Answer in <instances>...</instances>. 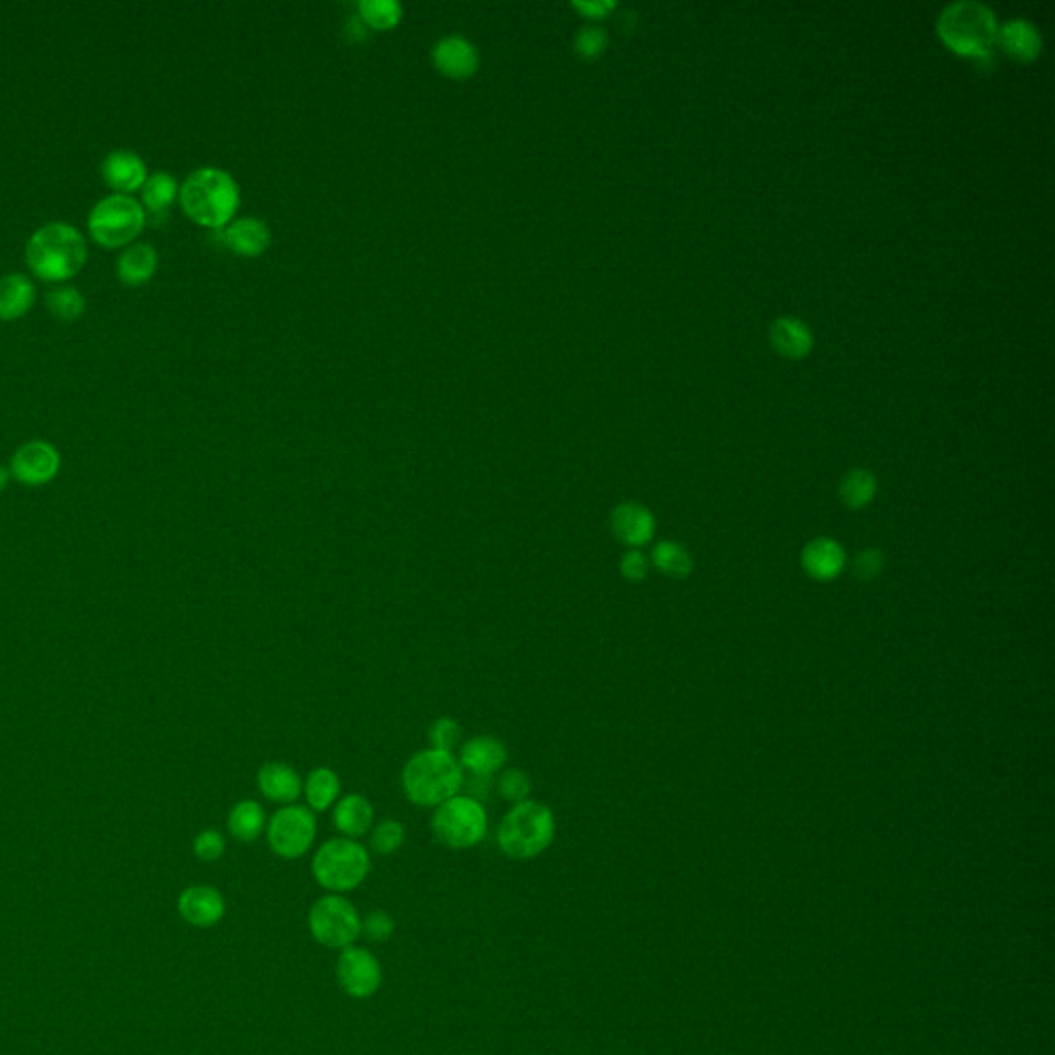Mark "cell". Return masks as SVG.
Masks as SVG:
<instances>
[{
  "label": "cell",
  "mask_w": 1055,
  "mask_h": 1055,
  "mask_svg": "<svg viewBox=\"0 0 1055 1055\" xmlns=\"http://www.w3.org/2000/svg\"><path fill=\"white\" fill-rule=\"evenodd\" d=\"M1002 48L1016 61H1033L1041 52V33L1024 17H1012L996 35Z\"/></svg>",
  "instance_id": "23"
},
{
  "label": "cell",
  "mask_w": 1055,
  "mask_h": 1055,
  "mask_svg": "<svg viewBox=\"0 0 1055 1055\" xmlns=\"http://www.w3.org/2000/svg\"><path fill=\"white\" fill-rule=\"evenodd\" d=\"M266 842L271 851L281 860H299L308 854L316 842L318 821L316 812L301 804L283 806L271 816L266 825Z\"/></svg>",
  "instance_id": "10"
},
{
  "label": "cell",
  "mask_w": 1055,
  "mask_h": 1055,
  "mask_svg": "<svg viewBox=\"0 0 1055 1055\" xmlns=\"http://www.w3.org/2000/svg\"><path fill=\"white\" fill-rule=\"evenodd\" d=\"M372 870L370 849L358 839L334 837L320 845L311 858L314 880L330 893H351Z\"/></svg>",
  "instance_id": "6"
},
{
  "label": "cell",
  "mask_w": 1055,
  "mask_h": 1055,
  "mask_svg": "<svg viewBox=\"0 0 1055 1055\" xmlns=\"http://www.w3.org/2000/svg\"><path fill=\"white\" fill-rule=\"evenodd\" d=\"M179 205L188 219L202 228L221 229L231 223L240 207V188L228 172L200 167L179 186Z\"/></svg>",
  "instance_id": "3"
},
{
  "label": "cell",
  "mask_w": 1055,
  "mask_h": 1055,
  "mask_svg": "<svg viewBox=\"0 0 1055 1055\" xmlns=\"http://www.w3.org/2000/svg\"><path fill=\"white\" fill-rule=\"evenodd\" d=\"M875 495H877V479L872 472L854 469L842 479L839 497L847 507L861 509L875 499Z\"/></svg>",
  "instance_id": "30"
},
{
  "label": "cell",
  "mask_w": 1055,
  "mask_h": 1055,
  "mask_svg": "<svg viewBox=\"0 0 1055 1055\" xmlns=\"http://www.w3.org/2000/svg\"><path fill=\"white\" fill-rule=\"evenodd\" d=\"M611 530L618 542L639 549L656 535V520L646 505L625 502L611 512Z\"/></svg>",
  "instance_id": "14"
},
{
  "label": "cell",
  "mask_w": 1055,
  "mask_h": 1055,
  "mask_svg": "<svg viewBox=\"0 0 1055 1055\" xmlns=\"http://www.w3.org/2000/svg\"><path fill=\"white\" fill-rule=\"evenodd\" d=\"M485 806L471 795L458 794L439 804L431 816V833L448 849H471L487 837Z\"/></svg>",
  "instance_id": "8"
},
{
  "label": "cell",
  "mask_w": 1055,
  "mask_h": 1055,
  "mask_svg": "<svg viewBox=\"0 0 1055 1055\" xmlns=\"http://www.w3.org/2000/svg\"><path fill=\"white\" fill-rule=\"evenodd\" d=\"M359 17L367 28L386 32L400 23L403 7L396 0H361Z\"/></svg>",
  "instance_id": "31"
},
{
  "label": "cell",
  "mask_w": 1055,
  "mask_h": 1055,
  "mask_svg": "<svg viewBox=\"0 0 1055 1055\" xmlns=\"http://www.w3.org/2000/svg\"><path fill=\"white\" fill-rule=\"evenodd\" d=\"M557 833L551 809L536 800H524L505 812L497 827V845L509 860L528 861L542 856Z\"/></svg>",
  "instance_id": "4"
},
{
  "label": "cell",
  "mask_w": 1055,
  "mask_h": 1055,
  "mask_svg": "<svg viewBox=\"0 0 1055 1055\" xmlns=\"http://www.w3.org/2000/svg\"><path fill=\"white\" fill-rule=\"evenodd\" d=\"M256 785L266 800L281 806L295 804L299 795L304 794L301 776L293 769L292 765L283 761H268L262 765L256 773Z\"/></svg>",
  "instance_id": "18"
},
{
  "label": "cell",
  "mask_w": 1055,
  "mask_h": 1055,
  "mask_svg": "<svg viewBox=\"0 0 1055 1055\" xmlns=\"http://www.w3.org/2000/svg\"><path fill=\"white\" fill-rule=\"evenodd\" d=\"M101 178L114 190V195H129L143 188L146 165L141 155L127 149H116L101 162Z\"/></svg>",
  "instance_id": "15"
},
{
  "label": "cell",
  "mask_w": 1055,
  "mask_h": 1055,
  "mask_svg": "<svg viewBox=\"0 0 1055 1055\" xmlns=\"http://www.w3.org/2000/svg\"><path fill=\"white\" fill-rule=\"evenodd\" d=\"M367 30H370V28L363 23L361 17H351L349 23H347V33H349V37H353V40H363Z\"/></svg>",
  "instance_id": "42"
},
{
  "label": "cell",
  "mask_w": 1055,
  "mask_h": 1055,
  "mask_svg": "<svg viewBox=\"0 0 1055 1055\" xmlns=\"http://www.w3.org/2000/svg\"><path fill=\"white\" fill-rule=\"evenodd\" d=\"M884 569V554L878 551V549H866L861 551L858 557H856V563H854V573L856 578L861 580V582H870L878 578Z\"/></svg>",
  "instance_id": "40"
},
{
  "label": "cell",
  "mask_w": 1055,
  "mask_h": 1055,
  "mask_svg": "<svg viewBox=\"0 0 1055 1055\" xmlns=\"http://www.w3.org/2000/svg\"><path fill=\"white\" fill-rule=\"evenodd\" d=\"M464 769L454 752L427 748L413 755L403 769L406 800L421 809H438L464 788Z\"/></svg>",
  "instance_id": "1"
},
{
  "label": "cell",
  "mask_w": 1055,
  "mask_h": 1055,
  "mask_svg": "<svg viewBox=\"0 0 1055 1055\" xmlns=\"http://www.w3.org/2000/svg\"><path fill=\"white\" fill-rule=\"evenodd\" d=\"M337 981L341 990L353 1000H367L377 993L384 981L382 965L372 950L363 946H349L341 950L337 960Z\"/></svg>",
  "instance_id": "11"
},
{
  "label": "cell",
  "mask_w": 1055,
  "mask_h": 1055,
  "mask_svg": "<svg viewBox=\"0 0 1055 1055\" xmlns=\"http://www.w3.org/2000/svg\"><path fill=\"white\" fill-rule=\"evenodd\" d=\"M195 856L202 861H217L226 854V837L217 828H205L195 837Z\"/></svg>",
  "instance_id": "37"
},
{
  "label": "cell",
  "mask_w": 1055,
  "mask_h": 1055,
  "mask_svg": "<svg viewBox=\"0 0 1055 1055\" xmlns=\"http://www.w3.org/2000/svg\"><path fill=\"white\" fill-rule=\"evenodd\" d=\"M9 481H11V471H9L7 466H2V464H0V491H4V488H7Z\"/></svg>",
  "instance_id": "43"
},
{
  "label": "cell",
  "mask_w": 1055,
  "mask_h": 1055,
  "mask_svg": "<svg viewBox=\"0 0 1055 1055\" xmlns=\"http://www.w3.org/2000/svg\"><path fill=\"white\" fill-rule=\"evenodd\" d=\"M145 226L146 212L141 200L129 195L101 198L87 219V229L94 242L106 250L131 245Z\"/></svg>",
  "instance_id": "7"
},
{
  "label": "cell",
  "mask_w": 1055,
  "mask_h": 1055,
  "mask_svg": "<svg viewBox=\"0 0 1055 1055\" xmlns=\"http://www.w3.org/2000/svg\"><path fill=\"white\" fill-rule=\"evenodd\" d=\"M938 32L950 48L988 61L998 35L996 13L977 0L950 2L938 19Z\"/></svg>",
  "instance_id": "5"
},
{
  "label": "cell",
  "mask_w": 1055,
  "mask_h": 1055,
  "mask_svg": "<svg viewBox=\"0 0 1055 1055\" xmlns=\"http://www.w3.org/2000/svg\"><path fill=\"white\" fill-rule=\"evenodd\" d=\"M61 454L58 450L44 439H33L23 443L11 458V476H15L21 485L42 487L56 479L61 472Z\"/></svg>",
  "instance_id": "12"
},
{
  "label": "cell",
  "mask_w": 1055,
  "mask_h": 1055,
  "mask_svg": "<svg viewBox=\"0 0 1055 1055\" xmlns=\"http://www.w3.org/2000/svg\"><path fill=\"white\" fill-rule=\"evenodd\" d=\"M433 65L450 79H469L479 68V52L462 35H446L433 48Z\"/></svg>",
  "instance_id": "17"
},
{
  "label": "cell",
  "mask_w": 1055,
  "mask_h": 1055,
  "mask_svg": "<svg viewBox=\"0 0 1055 1055\" xmlns=\"http://www.w3.org/2000/svg\"><path fill=\"white\" fill-rule=\"evenodd\" d=\"M157 266H160V256L155 248L141 242V244L127 245L122 250L116 264V273L127 287H141L157 273Z\"/></svg>",
  "instance_id": "21"
},
{
  "label": "cell",
  "mask_w": 1055,
  "mask_h": 1055,
  "mask_svg": "<svg viewBox=\"0 0 1055 1055\" xmlns=\"http://www.w3.org/2000/svg\"><path fill=\"white\" fill-rule=\"evenodd\" d=\"M308 927L318 944L332 950H344L361 936V915L347 897L328 893L309 908Z\"/></svg>",
  "instance_id": "9"
},
{
  "label": "cell",
  "mask_w": 1055,
  "mask_h": 1055,
  "mask_svg": "<svg viewBox=\"0 0 1055 1055\" xmlns=\"http://www.w3.org/2000/svg\"><path fill=\"white\" fill-rule=\"evenodd\" d=\"M266 812L256 800H240L228 816V831L233 839L252 844L266 831Z\"/></svg>",
  "instance_id": "27"
},
{
  "label": "cell",
  "mask_w": 1055,
  "mask_h": 1055,
  "mask_svg": "<svg viewBox=\"0 0 1055 1055\" xmlns=\"http://www.w3.org/2000/svg\"><path fill=\"white\" fill-rule=\"evenodd\" d=\"M223 242L240 256H261L271 245V229L254 217L231 221L223 231Z\"/></svg>",
  "instance_id": "22"
},
{
  "label": "cell",
  "mask_w": 1055,
  "mask_h": 1055,
  "mask_svg": "<svg viewBox=\"0 0 1055 1055\" xmlns=\"http://www.w3.org/2000/svg\"><path fill=\"white\" fill-rule=\"evenodd\" d=\"M375 811L363 794H347L332 806V825L349 839H361L374 828Z\"/></svg>",
  "instance_id": "20"
},
{
  "label": "cell",
  "mask_w": 1055,
  "mask_h": 1055,
  "mask_svg": "<svg viewBox=\"0 0 1055 1055\" xmlns=\"http://www.w3.org/2000/svg\"><path fill=\"white\" fill-rule=\"evenodd\" d=\"M396 932V922L388 911L375 910L361 917V936L367 941L386 942L391 941Z\"/></svg>",
  "instance_id": "36"
},
{
  "label": "cell",
  "mask_w": 1055,
  "mask_h": 1055,
  "mask_svg": "<svg viewBox=\"0 0 1055 1055\" xmlns=\"http://www.w3.org/2000/svg\"><path fill=\"white\" fill-rule=\"evenodd\" d=\"M618 571L629 582H641V580H646V575L650 571V559L639 549H631L620 557Z\"/></svg>",
  "instance_id": "39"
},
{
  "label": "cell",
  "mask_w": 1055,
  "mask_h": 1055,
  "mask_svg": "<svg viewBox=\"0 0 1055 1055\" xmlns=\"http://www.w3.org/2000/svg\"><path fill=\"white\" fill-rule=\"evenodd\" d=\"M427 738H429V748H436V750H446V752H454V748L458 747L460 738H462V728L460 724L452 719V717H438L431 726H429V732H427Z\"/></svg>",
  "instance_id": "35"
},
{
  "label": "cell",
  "mask_w": 1055,
  "mask_h": 1055,
  "mask_svg": "<svg viewBox=\"0 0 1055 1055\" xmlns=\"http://www.w3.org/2000/svg\"><path fill=\"white\" fill-rule=\"evenodd\" d=\"M493 788L497 790V794L504 798L505 802H509L514 806V804H520L524 800H530L532 781L520 769H504L497 776V780L493 781Z\"/></svg>",
  "instance_id": "34"
},
{
  "label": "cell",
  "mask_w": 1055,
  "mask_h": 1055,
  "mask_svg": "<svg viewBox=\"0 0 1055 1055\" xmlns=\"http://www.w3.org/2000/svg\"><path fill=\"white\" fill-rule=\"evenodd\" d=\"M25 261L40 281L61 283L81 273L87 244L79 229L56 221L37 229L28 240Z\"/></svg>",
  "instance_id": "2"
},
{
  "label": "cell",
  "mask_w": 1055,
  "mask_h": 1055,
  "mask_svg": "<svg viewBox=\"0 0 1055 1055\" xmlns=\"http://www.w3.org/2000/svg\"><path fill=\"white\" fill-rule=\"evenodd\" d=\"M178 911L186 924L212 927L226 915V899L212 887L195 884L179 894Z\"/></svg>",
  "instance_id": "16"
},
{
  "label": "cell",
  "mask_w": 1055,
  "mask_h": 1055,
  "mask_svg": "<svg viewBox=\"0 0 1055 1055\" xmlns=\"http://www.w3.org/2000/svg\"><path fill=\"white\" fill-rule=\"evenodd\" d=\"M651 565L668 578H686L693 571V557L682 545L674 540H662L651 551Z\"/></svg>",
  "instance_id": "29"
},
{
  "label": "cell",
  "mask_w": 1055,
  "mask_h": 1055,
  "mask_svg": "<svg viewBox=\"0 0 1055 1055\" xmlns=\"http://www.w3.org/2000/svg\"><path fill=\"white\" fill-rule=\"evenodd\" d=\"M844 568V547L827 536L814 538L802 551V569L816 582H833Z\"/></svg>",
  "instance_id": "19"
},
{
  "label": "cell",
  "mask_w": 1055,
  "mask_h": 1055,
  "mask_svg": "<svg viewBox=\"0 0 1055 1055\" xmlns=\"http://www.w3.org/2000/svg\"><path fill=\"white\" fill-rule=\"evenodd\" d=\"M608 44V35L602 30V28H596V25H587L584 30H580L578 37H575V50L578 54H582L584 58H596L601 56L604 48Z\"/></svg>",
  "instance_id": "38"
},
{
  "label": "cell",
  "mask_w": 1055,
  "mask_h": 1055,
  "mask_svg": "<svg viewBox=\"0 0 1055 1055\" xmlns=\"http://www.w3.org/2000/svg\"><path fill=\"white\" fill-rule=\"evenodd\" d=\"M304 795L311 812L330 811L341 798V778L330 767H316L304 780Z\"/></svg>",
  "instance_id": "26"
},
{
  "label": "cell",
  "mask_w": 1055,
  "mask_h": 1055,
  "mask_svg": "<svg viewBox=\"0 0 1055 1055\" xmlns=\"http://www.w3.org/2000/svg\"><path fill=\"white\" fill-rule=\"evenodd\" d=\"M573 7L578 11H582L584 15L598 19V17L606 15L615 7V2H611V0H575Z\"/></svg>",
  "instance_id": "41"
},
{
  "label": "cell",
  "mask_w": 1055,
  "mask_h": 1055,
  "mask_svg": "<svg viewBox=\"0 0 1055 1055\" xmlns=\"http://www.w3.org/2000/svg\"><path fill=\"white\" fill-rule=\"evenodd\" d=\"M35 301V287L30 276L21 273L0 276V320L23 318Z\"/></svg>",
  "instance_id": "24"
},
{
  "label": "cell",
  "mask_w": 1055,
  "mask_h": 1055,
  "mask_svg": "<svg viewBox=\"0 0 1055 1055\" xmlns=\"http://www.w3.org/2000/svg\"><path fill=\"white\" fill-rule=\"evenodd\" d=\"M178 196V179L172 174L167 172L151 174L141 188V205L145 209L146 219L163 221L169 215V209Z\"/></svg>",
  "instance_id": "25"
},
{
  "label": "cell",
  "mask_w": 1055,
  "mask_h": 1055,
  "mask_svg": "<svg viewBox=\"0 0 1055 1055\" xmlns=\"http://www.w3.org/2000/svg\"><path fill=\"white\" fill-rule=\"evenodd\" d=\"M406 828L396 818H386L370 831V847L377 856H392L405 844Z\"/></svg>",
  "instance_id": "33"
},
{
  "label": "cell",
  "mask_w": 1055,
  "mask_h": 1055,
  "mask_svg": "<svg viewBox=\"0 0 1055 1055\" xmlns=\"http://www.w3.org/2000/svg\"><path fill=\"white\" fill-rule=\"evenodd\" d=\"M46 306L54 318L63 322H73L81 318L87 301L79 289L66 285V287H56L46 295Z\"/></svg>",
  "instance_id": "32"
},
{
  "label": "cell",
  "mask_w": 1055,
  "mask_h": 1055,
  "mask_svg": "<svg viewBox=\"0 0 1055 1055\" xmlns=\"http://www.w3.org/2000/svg\"><path fill=\"white\" fill-rule=\"evenodd\" d=\"M458 761L462 765V769L469 771L474 778H493L504 771L507 763V748L499 738L479 734L460 747Z\"/></svg>",
  "instance_id": "13"
},
{
  "label": "cell",
  "mask_w": 1055,
  "mask_h": 1055,
  "mask_svg": "<svg viewBox=\"0 0 1055 1055\" xmlns=\"http://www.w3.org/2000/svg\"><path fill=\"white\" fill-rule=\"evenodd\" d=\"M771 341L783 355L802 358L812 349L811 328L794 316H781L771 325Z\"/></svg>",
  "instance_id": "28"
}]
</instances>
